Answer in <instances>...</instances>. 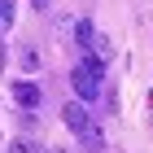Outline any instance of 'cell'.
I'll list each match as a JSON object with an SVG mask.
<instances>
[{"label":"cell","mask_w":153,"mask_h":153,"mask_svg":"<svg viewBox=\"0 0 153 153\" xmlns=\"http://www.w3.org/2000/svg\"><path fill=\"white\" fill-rule=\"evenodd\" d=\"M13 101H18L22 109H35L39 101H44V92H39V83H31V79H18V83H13Z\"/></svg>","instance_id":"cell-2"},{"label":"cell","mask_w":153,"mask_h":153,"mask_svg":"<svg viewBox=\"0 0 153 153\" xmlns=\"http://www.w3.org/2000/svg\"><path fill=\"white\" fill-rule=\"evenodd\" d=\"M74 136H79V144H83V149H88V153H101V149H105V131L96 127L92 118H88V123H83V127L74 131Z\"/></svg>","instance_id":"cell-3"},{"label":"cell","mask_w":153,"mask_h":153,"mask_svg":"<svg viewBox=\"0 0 153 153\" xmlns=\"http://www.w3.org/2000/svg\"><path fill=\"white\" fill-rule=\"evenodd\" d=\"M61 118H66V127H70V131H79L83 123L92 118V114H88V101H66V105H61Z\"/></svg>","instance_id":"cell-4"},{"label":"cell","mask_w":153,"mask_h":153,"mask_svg":"<svg viewBox=\"0 0 153 153\" xmlns=\"http://www.w3.org/2000/svg\"><path fill=\"white\" fill-rule=\"evenodd\" d=\"M13 18H18V0H0V35H9Z\"/></svg>","instance_id":"cell-5"},{"label":"cell","mask_w":153,"mask_h":153,"mask_svg":"<svg viewBox=\"0 0 153 153\" xmlns=\"http://www.w3.org/2000/svg\"><path fill=\"white\" fill-rule=\"evenodd\" d=\"M0 74H4V44H0Z\"/></svg>","instance_id":"cell-11"},{"label":"cell","mask_w":153,"mask_h":153,"mask_svg":"<svg viewBox=\"0 0 153 153\" xmlns=\"http://www.w3.org/2000/svg\"><path fill=\"white\" fill-rule=\"evenodd\" d=\"M9 153H39V149H35L31 140H13V144H9Z\"/></svg>","instance_id":"cell-9"},{"label":"cell","mask_w":153,"mask_h":153,"mask_svg":"<svg viewBox=\"0 0 153 153\" xmlns=\"http://www.w3.org/2000/svg\"><path fill=\"white\" fill-rule=\"evenodd\" d=\"M44 153H70V149H44Z\"/></svg>","instance_id":"cell-12"},{"label":"cell","mask_w":153,"mask_h":153,"mask_svg":"<svg viewBox=\"0 0 153 153\" xmlns=\"http://www.w3.org/2000/svg\"><path fill=\"white\" fill-rule=\"evenodd\" d=\"M22 70H39V53H35V48L22 53Z\"/></svg>","instance_id":"cell-8"},{"label":"cell","mask_w":153,"mask_h":153,"mask_svg":"<svg viewBox=\"0 0 153 153\" xmlns=\"http://www.w3.org/2000/svg\"><path fill=\"white\" fill-rule=\"evenodd\" d=\"M92 35H96V31H92V22H88V18H79V22H74V44H79V53L92 44Z\"/></svg>","instance_id":"cell-6"},{"label":"cell","mask_w":153,"mask_h":153,"mask_svg":"<svg viewBox=\"0 0 153 153\" xmlns=\"http://www.w3.org/2000/svg\"><path fill=\"white\" fill-rule=\"evenodd\" d=\"M70 88L79 92V101H96V96H101V74H92V70L79 61V66L70 70Z\"/></svg>","instance_id":"cell-1"},{"label":"cell","mask_w":153,"mask_h":153,"mask_svg":"<svg viewBox=\"0 0 153 153\" xmlns=\"http://www.w3.org/2000/svg\"><path fill=\"white\" fill-rule=\"evenodd\" d=\"M31 4H35V9H39V13H44V9H48V0H31Z\"/></svg>","instance_id":"cell-10"},{"label":"cell","mask_w":153,"mask_h":153,"mask_svg":"<svg viewBox=\"0 0 153 153\" xmlns=\"http://www.w3.org/2000/svg\"><path fill=\"white\" fill-rule=\"evenodd\" d=\"M88 48H92L101 61H109V53H114V39H109V35H92V44H88Z\"/></svg>","instance_id":"cell-7"}]
</instances>
